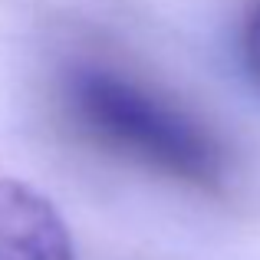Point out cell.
<instances>
[{"label": "cell", "mask_w": 260, "mask_h": 260, "mask_svg": "<svg viewBox=\"0 0 260 260\" xmlns=\"http://www.w3.org/2000/svg\"><path fill=\"white\" fill-rule=\"evenodd\" d=\"M70 109L79 128L115 155L201 191H221L224 152L214 135L168 99L112 70H76Z\"/></svg>", "instance_id": "obj_1"}, {"label": "cell", "mask_w": 260, "mask_h": 260, "mask_svg": "<svg viewBox=\"0 0 260 260\" xmlns=\"http://www.w3.org/2000/svg\"><path fill=\"white\" fill-rule=\"evenodd\" d=\"M0 260H76L50 198L13 178H0Z\"/></svg>", "instance_id": "obj_2"}, {"label": "cell", "mask_w": 260, "mask_h": 260, "mask_svg": "<svg viewBox=\"0 0 260 260\" xmlns=\"http://www.w3.org/2000/svg\"><path fill=\"white\" fill-rule=\"evenodd\" d=\"M247 56H250L254 73L260 76V0L254 4V10L247 17Z\"/></svg>", "instance_id": "obj_3"}]
</instances>
